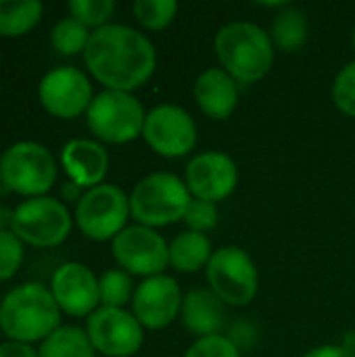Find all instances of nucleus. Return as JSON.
I'll list each match as a JSON object with an SVG mask.
<instances>
[{
    "mask_svg": "<svg viewBox=\"0 0 355 357\" xmlns=\"http://www.w3.org/2000/svg\"><path fill=\"white\" fill-rule=\"evenodd\" d=\"M88 71L107 90L132 92L146 84L157 67L153 42L121 23L94 29L84 50Z\"/></svg>",
    "mask_w": 355,
    "mask_h": 357,
    "instance_id": "obj_1",
    "label": "nucleus"
},
{
    "mask_svg": "<svg viewBox=\"0 0 355 357\" xmlns=\"http://www.w3.org/2000/svg\"><path fill=\"white\" fill-rule=\"evenodd\" d=\"M61 326V307L42 282L19 284L0 303V331L8 341L31 345Z\"/></svg>",
    "mask_w": 355,
    "mask_h": 357,
    "instance_id": "obj_2",
    "label": "nucleus"
},
{
    "mask_svg": "<svg viewBox=\"0 0 355 357\" xmlns=\"http://www.w3.org/2000/svg\"><path fill=\"white\" fill-rule=\"evenodd\" d=\"M213 46L224 71L241 84H253L266 77L274 61L270 33L249 21L224 25L216 33Z\"/></svg>",
    "mask_w": 355,
    "mask_h": 357,
    "instance_id": "obj_3",
    "label": "nucleus"
},
{
    "mask_svg": "<svg viewBox=\"0 0 355 357\" xmlns=\"http://www.w3.org/2000/svg\"><path fill=\"white\" fill-rule=\"evenodd\" d=\"M192 195L178 176L155 172L142 178L130 195L132 218L146 228H161L184 220Z\"/></svg>",
    "mask_w": 355,
    "mask_h": 357,
    "instance_id": "obj_4",
    "label": "nucleus"
},
{
    "mask_svg": "<svg viewBox=\"0 0 355 357\" xmlns=\"http://www.w3.org/2000/svg\"><path fill=\"white\" fill-rule=\"evenodd\" d=\"M0 182L6 190L25 199L46 197L56 182L52 153L38 142L21 140L8 146L0 159Z\"/></svg>",
    "mask_w": 355,
    "mask_h": 357,
    "instance_id": "obj_5",
    "label": "nucleus"
},
{
    "mask_svg": "<svg viewBox=\"0 0 355 357\" xmlns=\"http://www.w3.org/2000/svg\"><path fill=\"white\" fill-rule=\"evenodd\" d=\"M144 109L132 92L103 90L86 111L90 132L109 144H126L142 136Z\"/></svg>",
    "mask_w": 355,
    "mask_h": 357,
    "instance_id": "obj_6",
    "label": "nucleus"
},
{
    "mask_svg": "<svg viewBox=\"0 0 355 357\" xmlns=\"http://www.w3.org/2000/svg\"><path fill=\"white\" fill-rule=\"evenodd\" d=\"M71 226L69 209L52 197L25 199L10 213L13 234L29 247H59L69 236Z\"/></svg>",
    "mask_w": 355,
    "mask_h": 357,
    "instance_id": "obj_7",
    "label": "nucleus"
},
{
    "mask_svg": "<svg viewBox=\"0 0 355 357\" xmlns=\"http://www.w3.org/2000/svg\"><path fill=\"white\" fill-rule=\"evenodd\" d=\"M130 197L115 184H98L82 195L75 205V224L90 241L115 238L128 222Z\"/></svg>",
    "mask_w": 355,
    "mask_h": 357,
    "instance_id": "obj_8",
    "label": "nucleus"
},
{
    "mask_svg": "<svg viewBox=\"0 0 355 357\" xmlns=\"http://www.w3.org/2000/svg\"><path fill=\"white\" fill-rule=\"evenodd\" d=\"M207 282L226 305L245 307L257 295L259 276L253 259L243 249L222 247L213 251L207 264Z\"/></svg>",
    "mask_w": 355,
    "mask_h": 357,
    "instance_id": "obj_9",
    "label": "nucleus"
},
{
    "mask_svg": "<svg viewBox=\"0 0 355 357\" xmlns=\"http://www.w3.org/2000/svg\"><path fill=\"white\" fill-rule=\"evenodd\" d=\"M113 257L130 276H159L169 264V245L165 238L146 226L123 228L111 245Z\"/></svg>",
    "mask_w": 355,
    "mask_h": 357,
    "instance_id": "obj_10",
    "label": "nucleus"
},
{
    "mask_svg": "<svg viewBox=\"0 0 355 357\" xmlns=\"http://www.w3.org/2000/svg\"><path fill=\"white\" fill-rule=\"evenodd\" d=\"M86 335L94 351L105 357H132L144 341L142 324L136 316L117 307H98L90 314Z\"/></svg>",
    "mask_w": 355,
    "mask_h": 357,
    "instance_id": "obj_11",
    "label": "nucleus"
},
{
    "mask_svg": "<svg viewBox=\"0 0 355 357\" xmlns=\"http://www.w3.org/2000/svg\"><path fill=\"white\" fill-rule=\"evenodd\" d=\"M92 84L77 67H56L44 73L38 84V100L54 117L75 119L92 102Z\"/></svg>",
    "mask_w": 355,
    "mask_h": 357,
    "instance_id": "obj_12",
    "label": "nucleus"
},
{
    "mask_svg": "<svg viewBox=\"0 0 355 357\" xmlns=\"http://www.w3.org/2000/svg\"><path fill=\"white\" fill-rule=\"evenodd\" d=\"M142 138L161 157H184L197 144V123L182 107L159 105L146 113Z\"/></svg>",
    "mask_w": 355,
    "mask_h": 357,
    "instance_id": "obj_13",
    "label": "nucleus"
},
{
    "mask_svg": "<svg viewBox=\"0 0 355 357\" xmlns=\"http://www.w3.org/2000/svg\"><path fill=\"white\" fill-rule=\"evenodd\" d=\"M182 291L178 282L172 276L159 274L144 278L132 299V310L136 320L142 324V328L161 331L169 326L182 310Z\"/></svg>",
    "mask_w": 355,
    "mask_h": 357,
    "instance_id": "obj_14",
    "label": "nucleus"
},
{
    "mask_svg": "<svg viewBox=\"0 0 355 357\" xmlns=\"http://www.w3.org/2000/svg\"><path fill=\"white\" fill-rule=\"evenodd\" d=\"M184 182L195 199L218 203L234 192L239 184V167L228 155L207 151L190 159Z\"/></svg>",
    "mask_w": 355,
    "mask_h": 357,
    "instance_id": "obj_15",
    "label": "nucleus"
},
{
    "mask_svg": "<svg viewBox=\"0 0 355 357\" xmlns=\"http://www.w3.org/2000/svg\"><path fill=\"white\" fill-rule=\"evenodd\" d=\"M50 293L67 316L84 318L98 310V278L94 272L77 261L59 266L50 280Z\"/></svg>",
    "mask_w": 355,
    "mask_h": 357,
    "instance_id": "obj_16",
    "label": "nucleus"
},
{
    "mask_svg": "<svg viewBox=\"0 0 355 357\" xmlns=\"http://www.w3.org/2000/svg\"><path fill=\"white\" fill-rule=\"evenodd\" d=\"M61 165L73 184L90 190L103 184L109 169V155L103 144L88 138H75L63 146Z\"/></svg>",
    "mask_w": 355,
    "mask_h": 357,
    "instance_id": "obj_17",
    "label": "nucleus"
},
{
    "mask_svg": "<svg viewBox=\"0 0 355 357\" xmlns=\"http://www.w3.org/2000/svg\"><path fill=\"white\" fill-rule=\"evenodd\" d=\"M195 98L199 109L211 119H228L239 102L236 79L220 67L203 71L195 82Z\"/></svg>",
    "mask_w": 355,
    "mask_h": 357,
    "instance_id": "obj_18",
    "label": "nucleus"
},
{
    "mask_svg": "<svg viewBox=\"0 0 355 357\" xmlns=\"http://www.w3.org/2000/svg\"><path fill=\"white\" fill-rule=\"evenodd\" d=\"M224 305L226 303L211 289H195L182 301V324L199 339L218 335L226 318Z\"/></svg>",
    "mask_w": 355,
    "mask_h": 357,
    "instance_id": "obj_19",
    "label": "nucleus"
},
{
    "mask_svg": "<svg viewBox=\"0 0 355 357\" xmlns=\"http://www.w3.org/2000/svg\"><path fill=\"white\" fill-rule=\"evenodd\" d=\"M211 255V243L201 232H182L169 245V264L184 274H192L201 268H207Z\"/></svg>",
    "mask_w": 355,
    "mask_h": 357,
    "instance_id": "obj_20",
    "label": "nucleus"
},
{
    "mask_svg": "<svg viewBox=\"0 0 355 357\" xmlns=\"http://www.w3.org/2000/svg\"><path fill=\"white\" fill-rule=\"evenodd\" d=\"M44 6L38 0H0V36L19 38L31 31L42 19Z\"/></svg>",
    "mask_w": 355,
    "mask_h": 357,
    "instance_id": "obj_21",
    "label": "nucleus"
},
{
    "mask_svg": "<svg viewBox=\"0 0 355 357\" xmlns=\"http://www.w3.org/2000/svg\"><path fill=\"white\" fill-rule=\"evenodd\" d=\"M94 354L86 331L77 326H59L38 349V357H94Z\"/></svg>",
    "mask_w": 355,
    "mask_h": 357,
    "instance_id": "obj_22",
    "label": "nucleus"
},
{
    "mask_svg": "<svg viewBox=\"0 0 355 357\" xmlns=\"http://www.w3.org/2000/svg\"><path fill=\"white\" fill-rule=\"evenodd\" d=\"M272 44L285 52H295L308 42V19L299 8L287 6L272 23Z\"/></svg>",
    "mask_w": 355,
    "mask_h": 357,
    "instance_id": "obj_23",
    "label": "nucleus"
},
{
    "mask_svg": "<svg viewBox=\"0 0 355 357\" xmlns=\"http://www.w3.org/2000/svg\"><path fill=\"white\" fill-rule=\"evenodd\" d=\"M90 29L80 23L73 17H65L61 21H56L50 29V44L59 54L65 56H73L86 50L88 42H90Z\"/></svg>",
    "mask_w": 355,
    "mask_h": 357,
    "instance_id": "obj_24",
    "label": "nucleus"
},
{
    "mask_svg": "<svg viewBox=\"0 0 355 357\" xmlns=\"http://www.w3.org/2000/svg\"><path fill=\"white\" fill-rule=\"evenodd\" d=\"M98 297L103 307L123 310L134 299V282L126 270H109L98 278Z\"/></svg>",
    "mask_w": 355,
    "mask_h": 357,
    "instance_id": "obj_25",
    "label": "nucleus"
},
{
    "mask_svg": "<svg viewBox=\"0 0 355 357\" xmlns=\"http://www.w3.org/2000/svg\"><path fill=\"white\" fill-rule=\"evenodd\" d=\"M132 10H134L136 21L142 27L159 31V29H165L174 21L178 13V2L176 0H138L134 2Z\"/></svg>",
    "mask_w": 355,
    "mask_h": 357,
    "instance_id": "obj_26",
    "label": "nucleus"
},
{
    "mask_svg": "<svg viewBox=\"0 0 355 357\" xmlns=\"http://www.w3.org/2000/svg\"><path fill=\"white\" fill-rule=\"evenodd\" d=\"M69 13L88 29L90 27L100 29L109 25V19L115 13V2L113 0H71Z\"/></svg>",
    "mask_w": 355,
    "mask_h": 357,
    "instance_id": "obj_27",
    "label": "nucleus"
},
{
    "mask_svg": "<svg viewBox=\"0 0 355 357\" xmlns=\"http://www.w3.org/2000/svg\"><path fill=\"white\" fill-rule=\"evenodd\" d=\"M23 264V243L13 230L0 228V282L10 280Z\"/></svg>",
    "mask_w": 355,
    "mask_h": 357,
    "instance_id": "obj_28",
    "label": "nucleus"
},
{
    "mask_svg": "<svg viewBox=\"0 0 355 357\" xmlns=\"http://www.w3.org/2000/svg\"><path fill=\"white\" fill-rule=\"evenodd\" d=\"M333 100L341 113L355 117V61L337 73L333 84Z\"/></svg>",
    "mask_w": 355,
    "mask_h": 357,
    "instance_id": "obj_29",
    "label": "nucleus"
},
{
    "mask_svg": "<svg viewBox=\"0 0 355 357\" xmlns=\"http://www.w3.org/2000/svg\"><path fill=\"white\" fill-rule=\"evenodd\" d=\"M218 220H220V215H218L216 203L201 201V199H192L186 213H184V224L188 226V230L190 232H201V234L216 228Z\"/></svg>",
    "mask_w": 355,
    "mask_h": 357,
    "instance_id": "obj_30",
    "label": "nucleus"
},
{
    "mask_svg": "<svg viewBox=\"0 0 355 357\" xmlns=\"http://www.w3.org/2000/svg\"><path fill=\"white\" fill-rule=\"evenodd\" d=\"M184 357H241L239 345L222 335H211L197 339V343L190 345Z\"/></svg>",
    "mask_w": 355,
    "mask_h": 357,
    "instance_id": "obj_31",
    "label": "nucleus"
},
{
    "mask_svg": "<svg viewBox=\"0 0 355 357\" xmlns=\"http://www.w3.org/2000/svg\"><path fill=\"white\" fill-rule=\"evenodd\" d=\"M0 357H38V351L31 349V345L6 341L0 345Z\"/></svg>",
    "mask_w": 355,
    "mask_h": 357,
    "instance_id": "obj_32",
    "label": "nucleus"
},
{
    "mask_svg": "<svg viewBox=\"0 0 355 357\" xmlns=\"http://www.w3.org/2000/svg\"><path fill=\"white\" fill-rule=\"evenodd\" d=\"M303 357H355V354L345 349L343 345H322V347L308 351Z\"/></svg>",
    "mask_w": 355,
    "mask_h": 357,
    "instance_id": "obj_33",
    "label": "nucleus"
},
{
    "mask_svg": "<svg viewBox=\"0 0 355 357\" xmlns=\"http://www.w3.org/2000/svg\"><path fill=\"white\" fill-rule=\"evenodd\" d=\"M343 347L349 349L352 354H355V333H347L345 341H343Z\"/></svg>",
    "mask_w": 355,
    "mask_h": 357,
    "instance_id": "obj_34",
    "label": "nucleus"
},
{
    "mask_svg": "<svg viewBox=\"0 0 355 357\" xmlns=\"http://www.w3.org/2000/svg\"><path fill=\"white\" fill-rule=\"evenodd\" d=\"M352 40H354V48H355V29H354V38H352Z\"/></svg>",
    "mask_w": 355,
    "mask_h": 357,
    "instance_id": "obj_35",
    "label": "nucleus"
},
{
    "mask_svg": "<svg viewBox=\"0 0 355 357\" xmlns=\"http://www.w3.org/2000/svg\"><path fill=\"white\" fill-rule=\"evenodd\" d=\"M0 159H2V155H0Z\"/></svg>",
    "mask_w": 355,
    "mask_h": 357,
    "instance_id": "obj_36",
    "label": "nucleus"
}]
</instances>
